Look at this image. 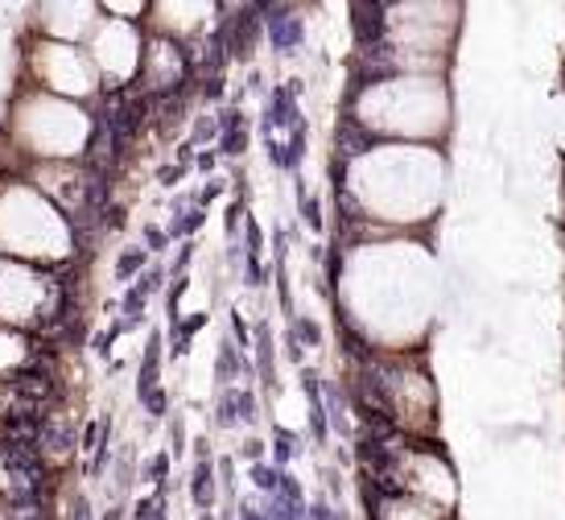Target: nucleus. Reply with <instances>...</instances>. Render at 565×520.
Listing matches in <instances>:
<instances>
[{
  "label": "nucleus",
  "mask_w": 565,
  "mask_h": 520,
  "mask_svg": "<svg viewBox=\"0 0 565 520\" xmlns=\"http://www.w3.org/2000/svg\"><path fill=\"white\" fill-rule=\"evenodd\" d=\"M248 149V132L239 128V132H220V153L223 158H239Z\"/></svg>",
  "instance_id": "obj_18"
},
{
  "label": "nucleus",
  "mask_w": 565,
  "mask_h": 520,
  "mask_svg": "<svg viewBox=\"0 0 565 520\" xmlns=\"http://www.w3.org/2000/svg\"><path fill=\"white\" fill-rule=\"evenodd\" d=\"M310 434H315L318 442H327L330 426H327V405H310Z\"/></svg>",
  "instance_id": "obj_29"
},
{
  "label": "nucleus",
  "mask_w": 565,
  "mask_h": 520,
  "mask_svg": "<svg viewBox=\"0 0 565 520\" xmlns=\"http://www.w3.org/2000/svg\"><path fill=\"white\" fill-rule=\"evenodd\" d=\"M367 145H372V137H367V132H360V125H355V120L347 116L343 125H339V137H334V149H339L343 158H351V153H363Z\"/></svg>",
  "instance_id": "obj_7"
},
{
  "label": "nucleus",
  "mask_w": 565,
  "mask_h": 520,
  "mask_svg": "<svg viewBox=\"0 0 565 520\" xmlns=\"http://www.w3.org/2000/svg\"><path fill=\"white\" fill-rule=\"evenodd\" d=\"M145 248H125V253L116 256V277L120 282H128V277H141V268H145Z\"/></svg>",
  "instance_id": "obj_11"
},
{
  "label": "nucleus",
  "mask_w": 565,
  "mask_h": 520,
  "mask_svg": "<svg viewBox=\"0 0 565 520\" xmlns=\"http://www.w3.org/2000/svg\"><path fill=\"white\" fill-rule=\"evenodd\" d=\"M236 393V417L244 422V426H256V396H252V389H232Z\"/></svg>",
  "instance_id": "obj_16"
},
{
  "label": "nucleus",
  "mask_w": 565,
  "mask_h": 520,
  "mask_svg": "<svg viewBox=\"0 0 565 520\" xmlns=\"http://www.w3.org/2000/svg\"><path fill=\"white\" fill-rule=\"evenodd\" d=\"M265 248V232L256 227V220H248V240H244V256H260Z\"/></svg>",
  "instance_id": "obj_32"
},
{
  "label": "nucleus",
  "mask_w": 565,
  "mask_h": 520,
  "mask_svg": "<svg viewBox=\"0 0 565 520\" xmlns=\"http://www.w3.org/2000/svg\"><path fill=\"white\" fill-rule=\"evenodd\" d=\"M256 372H260V384L265 389H277V372H273V331L265 322L256 327Z\"/></svg>",
  "instance_id": "obj_6"
},
{
  "label": "nucleus",
  "mask_w": 565,
  "mask_h": 520,
  "mask_svg": "<svg viewBox=\"0 0 565 520\" xmlns=\"http://www.w3.org/2000/svg\"><path fill=\"white\" fill-rule=\"evenodd\" d=\"M116 335H125V327H120V322H111V327L104 335H95V343H92L95 355H108L111 343H116Z\"/></svg>",
  "instance_id": "obj_31"
},
{
  "label": "nucleus",
  "mask_w": 565,
  "mask_h": 520,
  "mask_svg": "<svg viewBox=\"0 0 565 520\" xmlns=\"http://www.w3.org/2000/svg\"><path fill=\"white\" fill-rule=\"evenodd\" d=\"M351 30H355V42L363 50L380 46V38H384V4H355L351 9Z\"/></svg>",
  "instance_id": "obj_2"
},
{
  "label": "nucleus",
  "mask_w": 565,
  "mask_h": 520,
  "mask_svg": "<svg viewBox=\"0 0 565 520\" xmlns=\"http://www.w3.org/2000/svg\"><path fill=\"white\" fill-rule=\"evenodd\" d=\"M137 520H158V517H166V496H145L141 505H137V512H132Z\"/></svg>",
  "instance_id": "obj_20"
},
{
  "label": "nucleus",
  "mask_w": 565,
  "mask_h": 520,
  "mask_svg": "<svg viewBox=\"0 0 565 520\" xmlns=\"http://www.w3.org/2000/svg\"><path fill=\"white\" fill-rule=\"evenodd\" d=\"M215 426H220V429L239 426V417H236V393H232V389H227V393L220 396V405H215Z\"/></svg>",
  "instance_id": "obj_14"
},
{
  "label": "nucleus",
  "mask_w": 565,
  "mask_h": 520,
  "mask_svg": "<svg viewBox=\"0 0 565 520\" xmlns=\"http://www.w3.org/2000/svg\"><path fill=\"white\" fill-rule=\"evenodd\" d=\"M294 339H298V343L318 347V343H322V331H318L315 318H294Z\"/></svg>",
  "instance_id": "obj_19"
},
{
  "label": "nucleus",
  "mask_w": 565,
  "mask_h": 520,
  "mask_svg": "<svg viewBox=\"0 0 565 520\" xmlns=\"http://www.w3.org/2000/svg\"><path fill=\"white\" fill-rule=\"evenodd\" d=\"M206 223V206H190V211H178V220L170 223V232L166 236L170 240H190L199 227Z\"/></svg>",
  "instance_id": "obj_8"
},
{
  "label": "nucleus",
  "mask_w": 565,
  "mask_h": 520,
  "mask_svg": "<svg viewBox=\"0 0 565 520\" xmlns=\"http://www.w3.org/2000/svg\"><path fill=\"white\" fill-rule=\"evenodd\" d=\"M190 261H194V240H186V244L178 248V261H173V273H178V277H186V265H190Z\"/></svg>",
  "instance_id": "obj_33"
},
{
  "label": "nucleus",
  "mask_w": 565,
  "mask_h": 520,
  "mask_svg": "<svg viewBox=\"0 0 565 520\" xmlns=\"http://www.w3.org/2000/svg\"><path fill=\"white\" fill-rule=\"evenodd\" d=\"M141 479H145V484H158V491L166 496V488H170V455L149 458V463L141 467Z\"/></svg>",
  "instance_id": "obj_10"
},
{
  "label": "nucleus",
  "mask_w": 565,
  "mask_h": 520,
  "mask_svg": "<svg viewBox=\"0 0 565 520\" xmlns=\"http://www.w3.org/2000/svg\"><path fill=\"white\" fill-rule=\"evenodd\" d=\"M265 517L268 520H301L306 517V505H289V500H281V496H268Z\"/></svg>",
  "instance_id": "obj_13"
},
{
  "label": "nucleus",
  "mask_w": 565,
  "mask_h": 520,
  "mask_svg": "<svg viewBox=\"0 0 565 520\" xmlns=\"http://www.w3.org/2000/svg\"><path fill=\"white\" fill-rule=\"evenodd\" d=\"M215 372H220L223 384H232L236 376H252V363L244 360V351H239L232 339H223V343H220V360H215Z\"/></svg>",
  "instance_id": "obj_5"
},
{
  "label": "nucleus",
  "mask_w": 565,
  "mask_h": 520,
  "mask_svg": "<svg viewBox=\"0 0 565 520\" xmlns=\"http://www.w3.org/2000/svg\"><path fill=\"white\" fill-rule=\"evenodd\" d=\"M161 285H166V268H161V265H145L141 277H137V289H141L145 298H149V294H158Z\"/></svg>",
  "instance_id": "obj_17"
},
{
  "label": "nucleus",
  "mask_w": 565,
  "mask_h": 520,
  "mask_svg": "<svg viewBox=\"0 0 565 520\" xmlns=\"http://www.w3.org/2000/svg\"><path fill=\"white\" fill-rule=\"evenodd\" d=\"M260 9V25L268 30V42L277 54H294V50L306 42V25H301V17L294 9H281V4H256Z\"/></svg>",
  "instance_id": "obj_1"
},
{
  "label": "nucleus",
  "mask_w": 565,
  "mask_h": 520,
  "mask_svg": "<svg viewBox=\"0 0 565 520\" xmlns=\"http://www.w3.org/2000/svg\"><path fill=\"white\" fill-rule=\"evenodd\" d=\"M239 220H244V203L236 199V203L227 206V220H223V223H227V236H232V240H236V232H239Z\"/></svg>",
  "instance_id": "obj_34"
},
{
  "label": "nucleus",
  "mask_w": 565,
  "mask_h": 520,
  "mask_svg": "<svg viewBox=\"0 0 565 520\" xmlns=\"http://www.w3.org/2000/svg\"><path fill=\"white\" fill-rule=\"evenodd\" d=\"M239 520H268V517H265V508H256L252 500H244V505H239Z\"/></svg>",
  "instance_id": "obj_39"
},
{
  "label": "nucleus",
  "mask_w": 565,
  "mask_h": 520,
  "mask_svg": "<svg viewBox=\"0 0 565 520\" xmlns=\"http://www.w3.org/2000/svg\"><path fill=\"white\" fill-rule=\"evenodd\" d=\"M166 248H170V236L161 232L158 223H149L145 227V253H166Z\"/></svg>",
  "instance_id": "obj_23"
},
{
  "label": "nucleus",
  "mask_w": 565,
  "mask_h": 520,
  "mask_svg": "<svg viewBox=\"0 0 565 520\" xmlns=\"http://www.w3.org/2000/svg\"><path fill=\"white\" fill-rule=\"evenodd\" d=\"M182 173H186L182 166H161L158 182H161V187H178V178H182Z\"/></svg>",
  "instance_id": "obj_36"
},
{
  "label": "nucleus",
  "mask_w": 565,
  "mask_h": 520,
  "mask_svg": "<svg viewBox=\"0 0 565 520\" xmlns=\"http://www.w3.org/2000/svg\"><path fill=\"white\" fill-rule=\"evenodd\" d=\"M301 520H310V517H301Z\"/></svg>",
  "instance_id": "obj_46"
},
{
  "label": "nucleus",
  "mask_w": 565,
  "mask_h": 520,
  "mask_svg": "<svg viewBox=\"0 0 565 520\" xmlns=\"http://www.w3.org/2000/svg\"><path fill=\"white\" fill-rule=\"evenodd\" d=\"M277 496L289 500V505H306V496H301V484L294 479L289 471H281V484H277Z\"/></svg>",
  "instance_id": "obj_22"
},
{
  "label": "nucleus",
  "mask_w": 565,
  "mask_h": 520,
  "mask_svg": "<svg viewBox=\"0 0 565 520\" xmlns=\"http://www.w3.org/2000/svg\"><path fill=\"white\" fill-rule=\"evenodd\" d=\"M223 95V75H215V79H203V99H220Z\"/></svg>",
  "instance_id": "obj_37"
},
{
  "label": "nucleus",
  "mask_w": 565,
  "mask_h": 520,
  "mask_svg": "<svg viewBox=\"0 0 565 520\" xmlns=\"http://www.w3.org/2000/svg\"><path fill=\"white\" fill-rule=\"evenodd\" d=\"M301 393L310 396V405H322V376L315 368H301Z\"/></svg>",
  "instance_id": "obj_21"
},
{
  "label": "nucleus",
  "mask_w": 565,
  "mask_h": 520,
  "mask_svg": "<svg viewBox=\"0 0 565 520\" xmlns=\"http://www.w3.org/2000/svg\"><path fill=\"white\" fill-rule=\"evenodd\" d=\"M301 220L310 223L315 232H322V206H318V199H310V194H301Z\"/></svg>",
  "instance_id": "obj_27"
},
{
  "label": "nucleus",
  "mask_w": 565,
  "mask_h": 520,
  "mask_svg": "<svg viewBox=\"0 0 565 520\" xmlns=\"http://www.w3.org/2000/svg\"><path fill=\"white\" fill-rule=\"evenodd\" d=\"M244 277H248L252 289H260V285H268V268L256 256H244Z\"/></svg>",
  "instance_id": "obj_24"
},
{
  "label": "nucleus",
  "mask_w": 565,
  "mask_h": 520,
  "mask_svg": "<svg viewBox=\"0 0 565 520\" xmlns=\"http://www.w3.org/2000/svg\"><path fill=\"white\" fill-rule=\"evenodd\" d=\"M285 347H289V360L301 363V343H298V339H294V331H289V339H285Z\"/></svg>",
  "instance_id": "obj_42"
},
{
  "label": "nucleus",
  "mask_w": 565,
  "mask_h": 520,
  "mask_svg": "<svg viewBox=\"0 0 565 520\" xmlns=\"http://www.w3.org/2000/svg\"><path fill=\"white\" fill-rule=\"evenodd\" d=\"M215 128H220V132H239V128H244V112L239 108L220 112V116H215Z\"/></svg>",
  "instance_id": "obj_28"
},
{
  "label": "nucleus",
  "mask_w": 565,
  "mask_h": 520,
  "mask_svg": "<svg viewBox=\"0 0 565 520\" xmlns=\"http://www.w3.org/2000/svg\"><path fill=\"white\" fill-rule=\"evenodd\" d=\"M161 347H166L161 331H149V343H145V355H141V372H137V401H145V396H149L153 389H158Z\"/></svg>",
  "instance_id": "obj_3"
},
{
  "label": "nucleus",
  "mask_w": 565,
  "mask_h": 520,
  "mask_svg": "<svg viewBox=\"0 0 565 520\" xmlns=\"http://www.w3.org/2000/svg\"><path fill=\"white\" fill-rule=\"evenodd\" d=\"M190 289V277H178V282L170 285V294H166V310H170V322H178V301H182V294Z\"/></svg>",
  "instance_id": "obj_25"
},
{
  "label": "nucleus",
  "mask_w": 565,
  "mask_h": 520,
  "mask_svg": "<svg viewBox=\"0 0 565 520\" xmlns=\"http://www.w3.org/2000/svg\"><path fill=\"white\" fill-rule=\"evenodd\" d=\"M158 520H166V517H158Z\"/></svg>",
  "instance_id": "obj_48"
},
{
  "label": "nucleus",
  "mask_w": 565,
  "mask_h": 520,
  "mask_svg": "<svg viewBox=\"0 0 565 520\" xmlns=\"http://www.w3.org/2000/svg\"><path fill=\"white\" fill-rule=\"evenodd\" d=\"M239 455L248 458V463H260V458H265V442H260V438H248L244 446H239Z\"/></svg>",
  "instance_id": "obj_35"
},
{
  "label": "nucleus",
  "mask_w": 565,
  "mask_h": 520,
  "mask_svg": "<svg viewBox=\"0 0 565 520\" xmlns=\"http://www.w3.org/2000/svg\"><path fill=\"white\" fill-rule=\"evenodd\" d=\"M327 277L339 282V248H330V256H327Z\"/></svg>",
  "instance_id": "obj_40"
},
{
  "label": "nucleus",
  "mask_w": 565,
  "mask_h": 520,
  "mask_svg": "<svg viewBox=\"0 0 565 520\" xmlns=\"http://www.w3.org/2000/svg\"><path fill=\"white\" fill-rule=\"evenodd\" d=\"M199 520H215V517H211V512H203V517H199Z\"/></svg>",
  "instance_id": "obj_45"
},
{
  "label": "nucleus",
  "mask_w": 565,
  "mask_h": 520,
  "mask_svg": "<svg viewBox=\"0 0 565 520\" xmlns=\"http://www.w3.org/2000/svg\"><path fill=\"white\" fill-rule=\"evenodd\" d=\"M248 479L256 484V491H265V496H277V484H281V471L277 467H268V463H252Z\"/></svg>",
  "instance_id": "obj_12"
},
{
  "label": "nucleus",
  "mask_w": 565,
  "mask_h": 520,
  "mask_svg": "<svg viewBox=\"0 0 565 520\" xmlns=\"http://www.w3.org/2000/svg\"><path fill=\"white\" fill-rule=\"evenodd\" d=\"M141 405H145V413H149V417H166V410H170V396L161 393V389H153V393L145 396Z\"/></svg>",
  "instance_id": "obj_30"
},
{
  "label": "nucleus",
  "mask_w": 565,
  "mask_h": 520,
  "mask_svg": "<svg viewBox=\"0 0 565 520\" xmlns=\"http://www.w3.org/2000/svg\"><path fill=\"white\" fill-rule=\"evenodd\" d=\"M75 520H92V508H87V500H75Z\"/></svg>",
  "instance_id": "obj_43"
},
{
  "label": "nucleus",
  "mask_w": 565,
  "mask_h": 520,
  "mask_svg": "<svg viewBox=\"0 0 565 520\" xmlns=\"http://www.w3.org/2000/svg\"><path fill=\"white\" fill-rule=\"evenodd\" d=\"M99 520H125V508H108V512H104Z\"/></svg>",
  "instance_id": "obj_44"
},
{
  "label": "nucleus",
  "mask_w": 565,
  "mask_h": 520,
  "mask_svg": "<svg viewBox=\"0 0 565 520\" xmlns=\"http://www.w3.org/2000/svg\"><path fill=\"white\" fill-rule=\"evenodd\" d=\"M215 158H220V153H199V158H194V166H199V170H215Z\"/></svg>",
  "instance_id": "obj_41"
},
{
  "label": "nucleus",
  "mask_w": 565,
  "mask_h": 520,
  "mask_svg": "<svg viewBox=\"0 0 565 520\" xmlns=\"http://www.w3.org/2000/svg\"><path fill=\"white\" fill-rule=\"evenodd\" d=\"M298 455H301L298 434H289V429H277V438H273V463H277V471H281L285 463H294Z\"/></svg>",
  "instance_id": "obj_9"
},
{
  "label": "nucleus",
  "mask_w": 565,
  "mask_h": 520,
  "mask_svg": "<svg viewBox=\"0 0 565 520\" xmlns=\"http://www.w3.org/2000/svg\"><path fill=\"white\" fill-rule=\"evenodd\" d=\"M190 500H194V508H203V512L215 505V463L211 458H199L190 467Z\"/></svg>",
  "instance_id": "obj_4"
},
{
  "label": "nucleus",
  "mask_w": 565,
  "mask_h": 520,
  "mask_svg": "<svg viewBox=\"0 0 565 520\" xmlns=\"http://www.w3.org/2000/svg\"><path fill=\"white\" fill-rule=\"evenodd\" d=\"M170 434H173V455H182L186 450V429H182V422H173Z\"/></svg>",
  "instance_id": "obj_38"
},
{
  "label": "nucleus",
  "mask_w": 565,
  "mask_h": 520,
  "mask_svg": "<svg viewBox=\"0 0 565 520\" xmlns=\"http://www.w3.org/2000/svg\"><path fill=\"white\" fill-rule=\"evenodd\" d=\"M301 158H306V128H294V137L285 145V166L281 170H298Z\"/></svg>",
  "instance_id": "obj_15"
},
{
  "label": "nucleus",
  "mask_w": 565,
  "mask_h": 520,
  "mask_svg": "<svg viewBox=\"0 0 565 520\" xmlns=\"http://www.w3.org/2000/svg\"><path fill=\"white\" fill-rule=\"evenodd\" d=\"M334 520H343V517H334Z\"/></svg>",
  "instance_id": "obj_47"
},
{
  "label": "nucleus",
  "mask_w": 565,
  "mask_h": 520,
  "mask_svg": "<svg viewBox=\"0 0 565 520\" xmlns=\"http://www.w3.org/2000/svg\"><path fill=\"white\" fill-rule=\"evenodd\" d=\"M211 137H220V128H215V120H211V116H203V120H199V125H194V132H190V149H194V145H203V141H211Z\"/></svg>",
  "instance_id": "obj_26"
}]
</instances>
